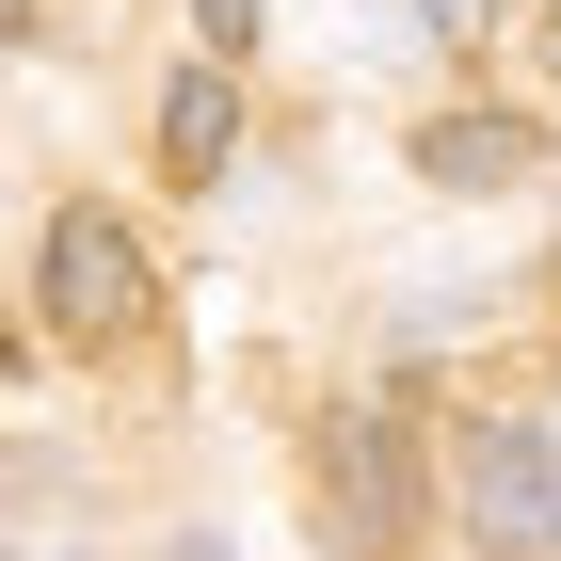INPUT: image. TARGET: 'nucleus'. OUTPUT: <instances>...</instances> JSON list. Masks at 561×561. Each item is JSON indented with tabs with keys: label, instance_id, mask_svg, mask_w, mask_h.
Wrapping results in <instances>:
<instances>
[{
	"label": "nucleus",
	"instance_id": "nucleus-1",
	"mask_svg": "<svg viewBox=\"0 0 561 561\" xmlns=\"http://www.w3.org/2000/svg\"><path fill=\"white\" fill-rule=\"evenodd\" d=\"M33 305H48V337L65 353H129L145 337V305H161V273H145V241H129V209H48V241H33Z\"/></svg>",
	"mask_w": 561,
	"mask_h": 561
},
{
	"label": "nucleus",
	"instance_id": "nucleus-2",
	"mask_svg": "<svg viewBox=\"0 0 561 561\" xmlns=\"http://www.w3.org/2000/svg\"><path fill=\"white\" fill-rule=\"evenodd\" d=\"M449 497H466L481 561H561V449L529 417H466V449H449Z\"/></svg>",
	"mask_w": 561,
	"mask_h": 561
},
{
	"label": "nucleus",
	"instance_id": "nucleus-3",
	"mask_svg": "<svg viewBox=\"0 0 561 561\" xmlns=\"http://www.w3.org/2000/svg\"><path fill=\"white\" fill-rule=\"evenodd\" d=\"M321 497H337V546H401L417 529V433L401 401H321Z\"/></svg>",
	"mask_w": 561,
	"mask_h": 561
},
{
	"label": "nucleus",
	"instance_id": "nucleus-4",
	"mask_svg": "<svg viewBox=\"0 0 561 561\" xmlns=\"http://www.w3.org/2000/svg\"><path fill=\"white\" fill-rule=\"evenodd\" d=\"M529 161H546L529 113H433V129H417V176H433V193H514Z\"/></svg>",
	"mask_w": 561,
	"mask_h": 561
},
{
	"label": "nucleus",
	"instance_id": "nucleus-5",
	"mask_svg": "<svg viewBox=\"0 0 561 561\" xmlns=\"http://www.w3.org/2000/svg\"><path fill=\"white\" fill-rule=\"evenodd\" d=\"M241 161V96H225V65H176L161 81V176H225Z\"/></svg>",
	"mask_w": 561,
	"mask_h": 561
},
{
	"label": "nucleus",
	"instance_id": "nucleus-6",
	"mask_svg": "<svg viewBox=\"0 0 561 561\" xmlns=\"http://www.w3.org/2000/svg\"><path fill=\"white\" fill-rule=\"evenodd\" d=\"M193 33H209V48H257V33H273V0H193Z\"/></svg>",
	"mask_w": 561,
	"mask_h": 561
},
{
	"label": "nucleus",
	"instance_id": "nucleus-7",
	"mask_svg": "<svg viewBox=\"0 0 561 561\" xmlns=\"http://www.w3.org/2000/svg\"><path fill=\"white\" fill-rule=\"evenodd\" d=\"M417 16H433V33H481V0H417Z\"/></svg>",
	"mask_w": 561,
	"mask_h": 561
},
{
	"label": "nucleus",
	"instance_id": "nucleus-8",
	"mask_svg": "<svg viewBox=\"0 0 561 561\" xmlns=\"http://www.w3.org/2000/svg\"><path fill=\"white\" fill-rule=\"evenodd\" d=\"M161 561H225V529H176V546H161Z\"/></svg>",
	"mask_w": 561,
	"mask_h": 561
},
{
	"label": "nucleus",
	"instance_id": "nucleus-9",
	"mask_svg": "<svg viewBox=\"0 0 561 561\" xmlns=\"http://www.w3.org/2000/svg\"><path fill=\"white\" fill-rule=\"evenodd\" d=\"M546 96H561V0H546Z\"/></svg>",
	"mask_w": 561,
	"mask_h": 561
},
{
	"label": "nucleus",
	"instance_id": "nucleus-10",
	"mask_svg": "<svg viewBox=\"0 0 561 561\" xmlns=\"http://www.w3.org/2000/svg\"><path fill=\"white\" fill-rule=\"evenodd\" d=\"M16 33H33V0H0V48H16Z\"/></svg>",
	"mask_w": 561,
	"mask_h": 561
}]
</instances>
